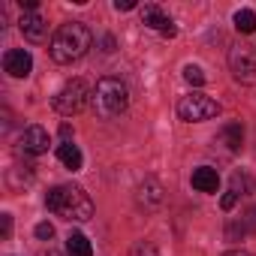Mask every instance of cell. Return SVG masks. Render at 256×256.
<instances>
[{
	"label": "cell",
	"mask_w": 256,
	"mask_h": 256,
	"mask_svg": "<svg viewBox=\"0 0 256 256\" xmlns=\"http://www.w3.org/2000/svg\"><path fill=\"white\" fill-rule=\"evenodd\" d=\"M235 30L238 34H256V12L253 10H238L235 12Z\"/></svg>",
	"instance_id": "cell-16"
},
{
	"label": "cell",
	"mask_w": 256,
	"mask_h": 256,
	"mask_svg": "<svg viewBox=\"0 0 256 256\" xmlns=\"http://www.w3.org/2000/svg\"><path fill=\"white\" fill-rule=\"evenodd\" d=\"M184 78H187L193 88H202V84H205V72H202L199 66H193V64H190V66H184Z\"/></svg>",
	"instance_id": "cell-19"
},
{
	"label": "cell",
	"mask_w": 256,
	"mask_h": 256,
	"mask_svg": "<svg viewBox=\"0 0 256 256\" xmlns=\"http://www.w3.org/2000/svg\"><path fill=\"white\" fill-rule=\"evenodd\" d=\"M18 24H22L24 40H30V42H42L46 34H48V24H46V18H42L40 12H24Z\"/></svg>",
	"instance_id": "cell-11"
},
{
	"label": "cell",
	"mask_w": 256,
	"mask_h": 256,
	"mask_svg": "<svg viewBox=\"0 0 256 256\" xmlns=\"http://www.w3.org/2000/svg\"><path fill=\"white\" fill-rule=\"evenodd\" d=\"M250 187H253V184H250V178H247L244 172H235V175H232V181H229V193H235L238 199H241V196H247V193H250Z\"/></svg>",
	"instance_id": "cell-17"
},
{
	"label": "cell",
	"mask_w": 256,
	"mask_h": 256,
	"mask_svg": "<svg viewBox=\"0 0 256 256\" xmlns=\"http://www.w3.org/2000/svg\"><path fill=\"white\" fill-rule=\"evenodd\" d=\"M223 256H250L247 250H229V253H223Z\"/></svg>",
	"instance_id": "cell-26"
},
{
	"label": "cell",
	"mask_w": 256,
	"mask_h": 256,
	"mask_svg": "<svg viewBox=\"0 0 256 256\" xmlns=\"http://www.w3.org/2000/svg\"><path fill=\"white\" fill-rule=\"evenodd\" d=\"M66 253L70 256H94V247H90V241L82 232H72L66 238Z\"/></svg>",
	"instance_id": "cell-15"
},
{
	"label": "cell",
	"mask_w": 256,
	"mask_h": 256,
	"mask_svg": "<svg viewBox=\"0 0 256 256\" xmlns=\"http://www.w3.org/2000/svg\"><path fill=\"white\" fill-rule=\"evenodd\" d=\"M4 70H6L12 78H28L30 70H34V58H30V52H24V48H12V52H6V54H4Z\"/></svg>",
	"instance_id": "cell-7"
},
{
	"label": "cell",
	"mask_w": 256,
	"mask_h": 256,
	"mask_svg": "<svg viewBox=\"0 0 256 256\" xmlns=\"http://www.w3.org/2000/svg\"><path fill=\"white\" fill-rule=\"evenodd\" d=\"M58 157H60V163H64L66 169H72V172H78V169H82V163H84L82 151H78L72 142H64V145H58Z\"/></svg>",
	"instance_id": "cell-13"
},
{
	"label": "cell",
	"mask_w": 256,
	"mask_h": 256,
	"mask_svg": "<svg viewBox=\"0 0 256 256\" xmlns=\"http://www.w3.org/2000/svg\"><path fill=\"white\" fill-rule=\"evenodd\" d=\"M114 10L118 12H130V10H136V4L133 0H114Z\"/></svg>",
	"instance_id": "cell-22"
},
{
	"label": "cell",
	"mask_w": 256,
	"mask_h": 256,
	"mask_svg": "<svg viewBox=\"0 0 256 256\" xmlns=\"http://www.w3.org/2000/svg\"><path fill=\"white\" fill-rule=\"evenodd\" d=\"M94 46V34L88 24L82 22H70V24H60L58 34L52 36V60L54 64H72V60H82Z\"/></svg>",
	"instance_id": "cell-1"
},
{
	"label": "cell",
	"mask_w": 256,
	"mask_h": 256,
	"mask_svg": "<svg viewBox=\"0 0 256 256\" xmlns=\"http://www.w3.org/2000/svg\"><path fill=\"white\" fill-rule=\"evenodd\" d=\"M142 22H145V28L160 30L163 36H175V34H178V28L166 18V12H163L160 6H145V10H142Z\"/></svg>",
	"instance_id": "cell-10"
},
{
	"label": "cell",
	"mask_w": 256,
	"mask_h": 256,
	"mask_svg": "<svg viewBox=\"0 0 256 256\" xmlns=\"http://www.w3.org/2000/svg\"><path fill=\"white\" fill-rule=\"evenodd\" d=\"M193 187H196L199 193H217V187H220V175H217V169H211V166L196 169V172H193Z\"/></svg>",
	"instance_id": "cell-12"
},
{
	"label": "cell",
	"mask_w": 256,
	"mask_h": 256,
	"mask_svg": "<svg viewBox=\"0 0 256 256\" xmlns=\"http://www.w3.org/2000/svg\"><path fill=\"white\" fill-rule=\"evenodd\" d=\"M220 142H223L229 151H238L241 142H244V126H241V124H226L223 130H220Z\"/></svg>",
	"instance_id": "cell-14"
},
{
	"label": "cell",
	"mask_w": 256,
	"mask_h": 256,
	"mask_svg": "<svg viewBox=\"0 0 256 256\" xmlns=\"http://www.w3.org/2000/svg\"><path fill=\"white\" fill-rule=\"evenodd\" d=\"M60 136H64V142H70V136H72V126L70 124H60Z\"/></svg>",
	"instance_id": "cell-24"
},
{
	"label": "cell",
	"mask_w": 256,
	"mask_h": 256,
	"mask_svg": "<svg viewBox=\"0 0 256 256\" xmlns=\"http://www.w3.org/2000/svg\"><path fill=\"white\" fill-rule=\"evenodd\" d=\"M22 151L30 154V157H40L48 151V133L42 130V126H28V130L22 133Z\"/></svg>",
	"instance_id": "cell-9"
},
{
	"label": "cell",
	"mask_w": 256,
	"mask_h": 256,
	"mask_svg": "<svg viewBox=\"0 0 256 256\" xmlns=\"http://www.w3.org/2000/svg\"><path fill=\"white\" fill-rule=\"evenodd\" d=\"M46 205H48V211H52L54 217H60V220L84 223V220L94 217V202H90V196H88L82 187H72V184H64V187L48 190Z\"/></svg>",
	"instance_id": "cell-2"
},
{
	"label": "cell",
	"mask_w": 256,
	"mask_h": 256,
	"mask_svg": "<svg viewBox=\"0 0 256 256\" xmlns=\"http://www.w3.org/2000/svg\"><path fill=\"white\" fill-rule=\"evenodd\" d=\"M130 256H160V250H157V244H151V241H139V244L130 247Z\"/></svg>",
	"instance_id": "cell-18"
},
{
	"label": "cell",
	"mask_w": 256,
	"mask_h": 256,
	"mask_svg": "<svg viewBox=\"0 0 256 256\" xmlns=\"http://www.w3.org/2000/svg\"><path fill=\"white\" fill-rule=\"evenodd\" d=\"M139 205L142 208H148V211H154V208H160L163 202H166V190H163V184L157 181V178H148V181H142L139 184Z\"/></svg>",
	"instance_id": "cell-8"
},
{
	"label": "cell",
	"mask_w": 256,
	"mask_h": 256,
	"mask_svg": "<svg viewBox=\"0 0 256 256\" xmlns=\"http://www.w3.org/2000/svg\"><path fill=\"white\" fill-rule=\"evenodd\" d=\"M40 256H64V253H60V250H52V247H48V250H42Z\"/></svg>",
	"instance_id": "cell-25"
},
{
	"label": "cell",
	"mask_w": 256,
	"mask_h": 256,
	"mask_svg": "<svg viewBox=\"0 0 256 256\" xmlns=\"http://www.w3.org/2000/svg\"><path fill=\"white\" fill-rule=\"evenodd\" d=\"M235 202H238V196H235V193H226L220 205H223V211H232V208H235Z\"/></svg>",
	"instance_id": "cell-23"
},
{
	"label": "cell",
	"mask_w": 256,
	"mask_h": 256,
	"mask_svg": "<svg viewBox=\"0 0 256 256\" xmlns=\"http://www.w3.org/2000/svg\"><path fill=\"white\" fill-rule=\"evenodd\" d=\"M90 96H94V94L88 90V84H84L82 78H76V82L64 84V90L54 96V112L64 114V118H72V114H78V112L88 106Z\"/></svg>",
	"instance_id": "cell-5"
},
{
	"label": "cell",
	"mask_w": 256,
	"mask_h": 256,
	"mask_svg": "<svg viewBox=\"0 0 256 256\" xmlns=\"http://www.w3.org/2000/svg\"><path fill=\"white\" fill-rule=\"evenodd\" d=\"M36 238H40V241H52V238H54V226H52V223H40V226H36Z\"/></svg>",
	"instance_id": "cell-20"
},
{
	"label": "cell",
	"mask_w": 256,
	"mask_h": 256,
	"mask_svg": "<svg viewBox=\"0 0 256 256\" xmlns=\"http://www.w3.org/2000/svg\"><path fill=\"white\" fill-rule=\"evenodd\" d=\"M229 66H232V76L241 82V84H256V58L244 48H235L229 54Z\"/></svg>",
	"instance_id": "cell-6"
},
{
	"label": "cell",
	"mask_w": 256,
	"mask_h": 256,
	"mask_svg": "<svg viewBox=\"0 0 256 256\" xmlns=\"http://www.w3.org/2000/svg\"><path fill=\"white\" fill-rule=\"evenodd\" d=\"M10 235H12V217L0 214V238H10Z\"/></svg>",
	"instance_id": "cell-21"
},
{
	"label": "cell",
	"mask_w": 256,
	"mask_h": 256,
	"mask_svg": "<svg viewBox=\"0 0 256 256\" xmlns=\"http://www.w3.org/2000/svg\"><path fill=\"white\" fill-rule=\"evenodd\" d=\"M220 114V102L211 100L208 94H190V96H181L178 102V118L187 120V124H202V120H211Z\"/></svg>",
	"instance_id": "cell-4"
},
{
	"label": "cell",
	"mask_w": 256,
	"mask_h": 256,
	"mask_svg": "<svg viewBox=\"0 0 256 256\" xmlns=\"http://www.w3.org/2000/svg\"><path fill=\"white\" fill-rule=\"evenodd\" d=\"M90 106L100 118H118L126 112L130 106V90L120 78H100L96 88H94V96H90Z\"/></svg>",
	"instance_id": "cell-3"
}]
</instances>
